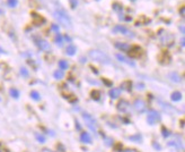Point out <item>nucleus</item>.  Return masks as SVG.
I'll return each instance as SVG.
<instances>
[{"mask_svg": "<svg viewBox=\"0 0 185 152\" xmlns=\"http://www.w3.org/2000/svg\"><path fill=\"white\" fill-rule=\"evenodd\" d=\"M54 17L61 24L63 25L65 27H70L71 26V22H70L69 15L67 14V11L63 10L62 8H58V9L54 11Z\"/></svg>", "mask_w": 185, "mask_h": 152, "instance_id": "nucleus-1", "label": "nucleus"}, {"mask_svg": "<svg viewBox=\"0 0 185 152\" xmlns=\"http://www.w3.org/2000/svg\"><path fill=\"white\" fill-rule=\"evenodd\" d=\"M88 56L92 58V60H96V62H101V64H111V59L110 57L105 55L103 51H99V50H90Z\"/></svg>", "mask_w": 185, "mask_h": 152, "instance_id": "nucleus-2", "label": "nucleus"}, {"mask_svg": "<svg viewBox=\"0 0 185 152\" xmlns=\"http://www.w3.org/2000/svg\"><path fill=\"white\" fill-rule=\"evenodd\" d=\"M158 36L160 39V41H162V44H165V46H171L173 42H174V36H173V34L169 33V32H167V31H160L159 33H158Z\"/></svg>", "mask_w": 185, "mask_h": 152, "instance_id": "nucleus-3", "label": "nucleus"}, {"mask_svg": "<svg viewBox=\"0 0 185 152\" xmlns=\"http://www.w3.org/2000/svg\"><path fill=\"white\" fill-rule=\"evenodd\" d=\"M83 120H85V123L87 124L88 128L90 129V131H92V132H96V131H97V123H96V120L92 118L90 115L83 112Z\"/></svg>", "mask_w": 185, "mask_h": 152, "instance_id": "nucleus-4", "label": "nucleus"}, {"mask_svg": "<svg viewBox=\"0 0 185 152\" xmlns=\"http://www.w3.org/2000/svg\"><path fill=\"white\" fill-rule=\"evenodd\" d=\"M113 32L114 33H120L122 35H124V36H128V38H133L134 36V34L123 25H116L115 27L113 29Z\"/></svg>", "mask_w": 185, "mask_h": 152, "instance_id": "nucleus-5", "label": "nucleus"}, {"mask_svg": "<svg viewBox=\"0 0 185 152\" xmlns=\"http://www.w3.org/2000/svg\"><path fill=\"white\" fill-rule=\"evenodd\" d=\"M159 120H160V116H159V114H158L157 111L153 110V111H150V112H149L148 117H147V122H148L150 125L156 124L157 122H159Z\"/></svg>", "mask_w": 185, "mask_h": 152, "instance_id": "nucleus-6", "label": "nucleus"}, {"mask_svg": "<svg viewBox=\"0 0 185 152\" xmlns=\"http://www.w3.org/2000/svg\"><path fill=\"white\" fill-rule=\"evenodd\" d=\"M35 42H36V46L40 49L42 50H44V51H50L51 50V46H50V43L45 41V40H42V39H36L35 40Z\"/></svg>", "mask_w": 185, "mask_h": 152, "instance_id": "nucleus-7", "label": "nucleus"}, {"mask_svg": "<svg viewBox=\"0 0 185 152\" xmlns=\"http://www.w3.org/2000/svg\"><path fill=\"white\" fill-rule=\"evenodd\" d=\"M133 107H134V109L137 110L138 112H144L146 109H147L144 101V100H141V99L135 100V101H134V103H133Z\"/></svg>", "mask_w": 185, "mask_h": 152, "instance_id": "nucleus-8", "label": "nucleus"}, {"mask_svg": "<svg viewBox=\"0 0 185 152\" xmlns=\"http://www.w3.org/2000/svg\"><path fill=\"white\" fill-rule=\"evenodd\" d=\"M130 56L133 58H140L142 55V49L140 47H132L130 48Z\"/></svg>", "mask_w": 185, "mask_h": 152, "instance_id": "nucleus-9", "label": "nucleus"}, {"mask_svg": "<svg viewBox=\"0 0 185 152\" xmlns=\"http://www.w3.org/2000/svg\"><path fill=\"white\" fill-rule=\"evenodd\" d=\"M32 17H33V23L35 24L36 26H40L42 24L45 22V19L42 17L41 15L36 14V13H32Z\"/></svg>", "mask_w": 185, "mask_h": 152, "instance_id": "nucleus-10", "label": "nucleus"}, {"mask_svg": "<svg viewBox=\"0 0 185 152\" xmlns=\"http://www.w3.org/2000/svg\"><path fill=\"white\" fill-rule=\"evenodd\" d=\"M116 58L120 60L121 62H124V64H126V65H129V66H132L134 67L135 66V64H134L132 60H130L129 58H126L125 56H123V55H121V53H116Z\"/></svg>", "mask_w": 185, "mask_h": 152, "instance_id": "nucleus-11", "label": "nucleus"}, {"mask_svg": "<svg viewBox=\"0 0 185 152\" xmlns=\"http://www.w3.org/2000/svg\"><path fill=\"white\" fill-rule=\"evenodd\" d=\"M130 105L126 102V101H124V100H122V101H120L119 102V105H117V109L120 110V111H123V112H126V111H129V108Z\"/></svg>", "mask_w": 185, "mask_h": 152, "instance_id": "nucleus-12", "label": "nucleus"}, {"mask_svg": "<svg viewBox=\"0 0 185 152\" xmlns=\"http://www.w3.org/2000/svg\"><path fill=\"white\" fill-rule=\"evenodd\" d=\"M115 47L117 48V49H120L121 51H129L130 50V44H128V43H121V42H116L115 43Z\"/></svg>", "mask_w": 185, "mask_h": 152, "instance_id": "nucleus-13", "label": "nucleus"}, {"mask_svg": "<svg viewBox=\"0 0 185 152\" xmlns=\"http://www.w3.org/2000/svg\"><path fill=\"white\" fill-rule=\"evenodd\" d=\"M108 94H110V97H111L112 99H116V98H119L121 94V90L120 89H111L110 90V92H108Z\"/></svg>", "mask_w": 185, "mask_h": 152, "instance_id": "nucleus-14", "label": "nucleus"}, {"mask_svg": "<svg viewBox=\"0 0 185 152\" xmlns=\"http://www.w3.org/2000/svg\"><path fill=\"white\" fill-rule=\"evenodd\" d=\"M80 140L83 143H90L92 142V138L88 133H83L80 135Z\"/></svg>", "mask_w": 185, "mask_h": 152, "instance_id": "nucleus-15", "label": "nucleus"}, {"mask_svg": "<svg viewBox=\"0 0 185 152\" xmlns=\"http://www.w3.org/2000/svg\"><path fill=\"white\" fill-rule=\"evenodd\" d=\"M77 51V48L74 47V44H69V47L67 48V55L68 56H74Z\"/></svg>", "mask_w": 185, "mask_h": 152, "instance_id": "nucleus-16", "label": "nucleus"}, {"mask_svg": "<svg viewBox=\"0 0 185 152\" xmlns=\"http://www.w3.org/2000/svg\"><path fill=\"white\" fill-rule=\"evenodd\" d=\"M180 98H182V94H180V92H177V91L173 92L171 95V99L173 100V101H180Z\"/></svg>", "mask_w": 185, "mask_h": 152, "instance_id": "nucleus-17", "label": "nucleus"}, {"mask_svg": "<svg viewBox=\"0 0 185 152\" xmlns=\"http://www.w3.org/2000/svg\"><path fill=\"white\" fill-rule=\"evenodd\" d=\"M56 46H59V47H62V46H63V40H62V36H61L60 33L56 34Z\"/></svg>", "mask_w": 185, "mask_h": 152, "instance_id": "nucleus-18", "label": "nucleus"}, {"mask_svg": "<svg viewBox=\"0 0 185 152\" xmlns=\"http://www.w3.org/2000/svg\"><path fill=\"white\" fill-rule=\"evenodd\" d=\"M59 67H60L61 71H65V69L69 67V64L65 62V60H60V62H59Z\"/></svg>", "mask_w": 185, "mask_h": 152, "instance_id": "nucleus-19", "label": "nucleus"}, {"mask_svg": "<svg viewBox=\"0 0 185 152\" xmlns=\"http://www.w3.org/2000/svg\"><path fill=\"white\" fill-rule=\"evenodd\" d=\"M63 71H54V74H53V76H54V78L56 80H61L62 77H63Z\"/></svg>", "mask_w": 185, "mask_h": 152, "instance_id": "nucleus-20", "label": "nucleus"}, {"mask_svg": "<svg viewBox=\"0 0 185 152\" xmlns=\"http://www.w3.org/2000/svg\"><path fill=\"white\" fill-rule=\"evenodd\" d=\"M113 9L115 10L116 13H119V14H121L122 11H123V7L120 5V4H113Z\"/></svg>", "mask_w": 185, "mask_h": 152, "instance_id": "nucleus-21", "label": "nucleus"}, {"mask_svg": "<svg viewBox=\"0 0 185 152\" xmlns=\"http://www.w3.org/2000/svg\"><path fill=\"white\" fill-rule=\"evenodd\" d=\"M9 93L13 98H15V99H18L19 98V92H18V90H16V89H10Z\"/></svg>", "mask_w": 185, "mask_h": 152, "instance_id": "nucleus-22", "label": "nucleus"}, {"mask_svg": "<svg viewBox=\"0 0 185 152\" xmlns=\"http://www.w3.org/2000/svg\"><path fill=\"white\" fill-rule=\"evenodd\" d=\"M131 87H132V83L130 81H126L122 84V89H124V90H126V91H130L131 90Z\"/></svg>", "mask_w": 185, "mask_h": 152, "instance_id": "nucleus-23", "label": "nucleus"}, {"mask_svg": "<svg viewBox=\"0 0 185 152\" xmlns=\"http://www.w3.org/2000/svg\"><path fill=\"white\" fill-rule=\"evenodd\" d=\"M7 4H8L10 8H15L18 4V0H7Z\"/></svg>", "mask_w": 185, "mask_h": 152, "instance_id": "nucleus-24", "label": "nucleus"}, {"mask_svg": "<svg viewBox=\"0 0 185 152\" xmlns=\"http://www.w3.org/2000/svg\"><path fill=\"white\" fill-rule=\"evenodd\" d=\"M169 77L171 78V81L173 82H180V76L177 75L176 73H171V74H169Z\"/></svg>", "mask_w": 185, "mask_h": 152, "instance_id": "nucleus-25", "label": "nucleus"}, {"mask_svg": "<svg viewBox=\"0 0 185 152\" xmlns=\"http://www.w3.org/2000/svg\"><path fill=\"white\" fill-rule=\"evenodd\" d=\"M31 97H32V99H34L35 101H38L40 100V94H38V92H36V91H32V93H31Z\"/></svg>", "mask_w": 185, "mask_h": 152, "instance_id": "nucleus-26", "label": "nucleus"}, {"mask_svg": "<svg viewBox=\"0 0 185 152\" xmlns=\"http://www.w3.org/2000/svg\"><path fill=\"white\" fill-rule=\"evenodd\" d=\"M35 138H37V141L40 143H44L45 142V138L43 136V135H41V134H35Z\"/></svg>", "mask_w": 185, "mask_h": 152, "instance_id": "nucleus-27", "label": "nucleus"}, {"mask_svg": "<svg viewBox=\"0 0 185 152\" xmlns=\"http://www.w3.org/2000/svg\"><path fill=\"white\" fill-rule=\"evenodd\" d=\"M92 99L94 100H98L99 99V92H98V91H92Z\"/></svg>", "mask_w": 185, "mask_h": 152, "instance_id": "nucleus-28", "label": "nucleus"}, {"mask_svg": "<svg viewBox=\"0 0 185 152\" xmlns=\"http://www.w3.org/2000/svg\"><path fill=\"white\" fill-rule=\"evenodd\" d=\"M69 2H70V5H71V8H72V9H74V8L78 6V1H77V0H69Z\"/></svg>", "mask_w": 185, "mask_h": 152, "instance_id": "nucleus-29", "label": "nucleus"}, {"mask_svg": "<svg viewBox=\"0 0 185 152\" xmlns=\"http://www.w3.org/2000/svg\"><path fill=\"white\" fill-rule=\"evenodd\" d=\"M20 74H22V75L23 76H25V77H27L28 76V71H27V69H26V68H20Z\"/></svg>", "mask_w": 185, "mask_h": 152, "instance_id": "nucleus-30", "label": "nucleus"}, {"mask_svg": "<svg viewBox=\"0 0 185 152\" xmlns=\"http://www.w3.org/2000/svg\"><path fill=\"white\" fill-rule=\"evenodd\" d=\"M180 15L182 16V17H184V15H185V7H180Z\"/></svg>", "mask_w": 185, "mask_h": 152, "instance_id": "nucleus-31", "label": "nucleus"}, {"mask_svg": "<svg viewBox=\"0 0 185 152\" xmlns=\"http://www.w3.org/2000/svg\"><path fill=\"white\" fill-rule=\"evenodd\" d=\"M52 31L58 32V31H59V26H58V25H52Z\"/></svg>", "mask_w": 185, "mask_h": 152, "instance_id": "nucleus-32", "label": "nucleus"}, {"mask_svg": "<svg viewBox=\"0 0 185 152\" xmlns=\"http://www.w3.org/2000/svg\"><path fill=\"white\" fill-rule=\"evenodd\" d=\"M137 86H138L139 90H144V84H140V83H139V84H138V85H137Z\"/></svg>", "mask_w": 185, "mask_h": 152, "instance_id": "nucleus-33", "label": "nucleus"}, {"mask_svg": "<svg viewBox=\"0 0 185 152\" xmlns=\"http://www.w3.org/2000/svg\"><path fill=\"white\" fill-rule=\"evenodd\" d=\"M65 40H67V41H68V42H70V41H71V38H70L69 35H65Z\"/></svg>", "mask_w": 185, "mask_h": 152, "instance_id": "nucleus-34", "label": "nucleus"}, {"mask_svg": "<svg viewBox=\"0 0 185 152\" xmlns=\"http://www.w3.org/2000/svg\"><path fill=\"white\" fill-rule=\"evenodd\" d=\"M180 31H182V32H183V33H184V27H183V26H180Z\"/></svg>", "mask_w": 185, "mask_h": 152, "instance_id": "nucleus-35", "label": "nucleus"}, {"mask_svg": "<svg viewBox=\"0 0 185 152\" xmlns=\"http://www.w3.org/2000/svg\"><path fill=\"white\" fill-rule=\"evenodd\" d=\"M180 42H182V46H184V44H185V43H184V38L182 39V41H180Z\"/></svg>", "mask_w": 185, "mask_h": 152, "instance_id": "nucleus-36", "label": "nucleus"}, {"mask_svg": "<svg viewBox=\"0 0 185 152\" xmlns=\"http://www.w3.org/2000/svg\"><path fill=\"white\" fill-rule=\"evenodd\" d=\"M42 152H52V151H50V150H46V149H45V150H43Z\"/></svg>", "mask_w": 185, "mask_h": 152, "instance_id": "nucleus-37", "label": "nucleus"}, {"mask_svg": "<svg viewBox=\"0 0 185 152\" xmlns=\"http://www.w3.org/2000/svg\"><path fill=\"white\" fill-rule=\"evenodd\" d=\"M132 1H134V0H132Z\"/></svg>", "mask_w": 185, "mask_h": 152, "instance_id": "nucleus-38", "label": "nucleus"}, {"mask_svg": "<svg viewBox=\"0 0 185 152\" xmlns=\"http://www.w3.org/2000/svg\"><path fill=\"white\" fill-rule=\"evenodd\" d=\"M0 152H1V151H0Z\"/></svg>", "mask_w": 185, "mask_h": 152, "instance_id": "nucleus-39", "label": "nucleus"}]
</instances>
